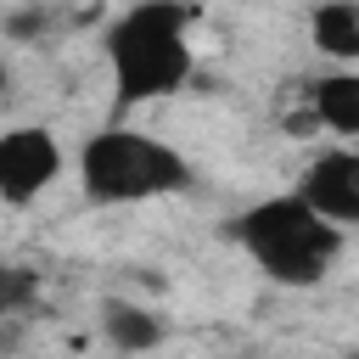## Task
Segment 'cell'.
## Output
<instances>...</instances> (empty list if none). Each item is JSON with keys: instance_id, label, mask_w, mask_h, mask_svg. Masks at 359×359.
<instances>
[{"instance_id": "ba28073f", "label": "cell", "mask_w": 359, "mask_h": 359, "mask_svg": "<svg viewBox=\"0 0 359 359\" xmlns=\"http://www.w3.org/2000/svg\"><path fill=\"white\" fill-rule=\"evenodd\" d=\"M309 28H314V50L320 56H331L337 67L359 62V6L353 0H320Z\"/></svg>"}, {"instance_id": "8fae6325", "label": "cell", "mask_w": 359, "mask_h": 359, "mask_svg": "<svg viewBox=\"0 0 359 359\" xmlns=\"http://www.w3.org/2000/svg\"><path fill=\"white\" fill-rule=\"evenodd\" d=\"M6 95H11V62L0 56V101H6Z\"/></svg>"}, {"instance_id": "7a4b0ae2", "label": "cell", "mask_w": 359, "mask_h": 359, "mask_svg": "<svg viewBox=\"0 0 359 359\" xmlns=\"http://www.w3.org/2000/svg\"><path fill=\"white\" fill-rule=\"evenodd\" d=\"M230 241L247 252V264L264 280H275L286 292H309L342 264L348 224L314 213L297 191H280V196H264V202L241 208L230 219Z\"/></svg>"}, {"instance_id": "8992f818", "label": "cell", "mask_w": 359, "mask_h": 359, "mask_svg": "<svg viewBox=\"0 0 359 359\" xmlns=\"http://www.w3.org/2000/svg\"><path fill=\"white\" fill-rule=\"evenodd\" d=\"M101 337L118 353H151L168 342V325H163V314H151L135 297H107L101 303Z\"/></svg>"}, {"instance_id": "3957f363", "label": "cell", "mask_w": 359, "mask_h": 359, "mask_svg": "<svg viewBox=\"0 0 359 359\" xmlns=\"http://www.w3.org/2000/svg\"><path fill=\"white\" fill-rule=\"evenodd\" d=\"M73 174H79V196L90 208H140V202L180 196L196 185V163L180 146H168L135 123H107V129L84 135Z\"/></svg>"}, {"instance_id": "6da1fadb", "label": "cell", "mask_w": 359, "mask_h": 359, "mask_svg": "<svg viewBox=\"0 0 359 359\" xmlns=\"http://www.w3.org/2000/svg\"><path fill=\"white\" fill-rule=\"evenodd\" d=\"M196 11L185 0H135L101 28V56L112 79V112L151 107L163 95H180L196 73V45H191Z\"/></svg>"}, {"instance_id": "30bf717a", "label": "cell", "mask_w": 359, "mask_h": 359, "mask_svg": "<svg viewBox=\"0 0 359 359\" xmlns=\"http://www.w3.org/2000/svg\"><path fill=\"white\" fill-rule=\"evenodd\" d=\"M45 28H50V11H45V6H28V11H11V17L0 22V34H6L11 45H34V39L45 34Z\"/></svg>"}, {"instance_id": "5b68a950", "label": "cell", "mask_w": 359, "mask_h": 359, "mask_svg": "<svg viewBox=\"0 0 359 359\" xmlns=\"http://www.w3.org/2000/svg\"><path fill=\"white\" fill-rule=\"evenodd\" d=\"M314 213L337 219V224H359V151L342 140V146H325L292 185Z\"/></svg>"}, {"instance_id": "9c48e42d", "label": "cell", "mask_w": 359, "mask_h": 359, "mask_svg": "<svg viewBox=\"0 0 359 359\" xmlns=\"http://www.w3.org/2000/svg\"><path fill=\"white\" fill-rule=\"evenodd\" d=\"M34 292H39V280H34L22 264H6V258H0V320H6V314H22V309L34 303Z\"/></svg>"}, {"instance_id": "277c9868", "label": "cell", "mask_w": 359, "mask_h": 359, "mask_svg": "<svg viewBox=\"0 0 359 359\" xmlns=\"http://www.w3.org/2000/svg\"><path fill=\"white\" fill-rule=\"evenodd\" d=\"M67 168V151L56 140V129L45 123H11L0 129V202L6 208H28L39 202Z\"/></svg>"}, {"instance_id": "52a82bcc", "label": "cell", "mask_w": 359, "mask_h": 359, "mask_svg": "<svg viewBox=\"0 0 359 359\" xmlns=\"http://www.w3.org/2000/svg\"><path fill=\"white\" fill-rule=\"evenodd\" d=\"M309 112L314 123H325L331 135H359V73L353 67H331L309 84Z\"/></svg>"}]
</instances>
